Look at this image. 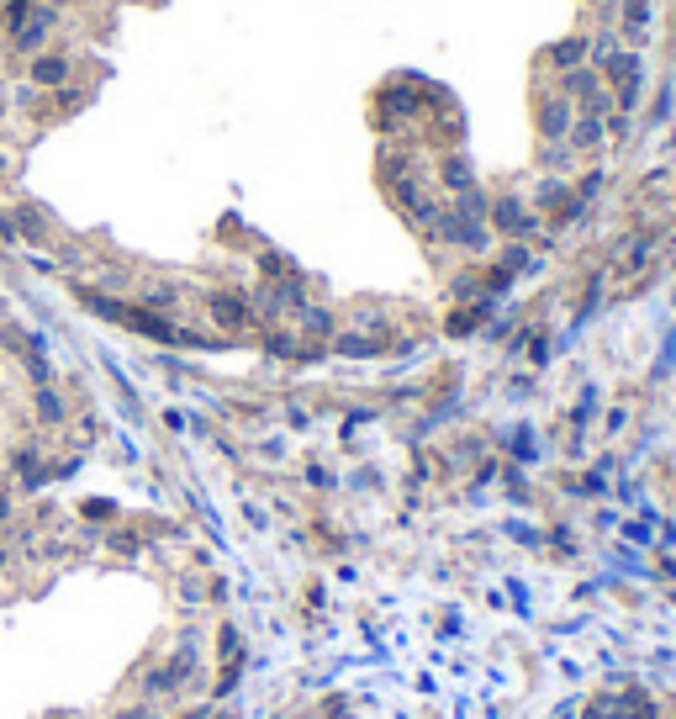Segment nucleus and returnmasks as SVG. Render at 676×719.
<instances>
[{"label":"nucleus","mask_w":676,"mask_h":719,"mask_svg":"<svg viewBox=\"0 0 676 719\" xmlns=\"http://www.w3.org/2000/svg\"><path fill=\"white\" fill-rule=\"evenodd\" d=\"M206 312H212L217 328H228V334L254 328V307H249V297H238V291H217V297H206Z\"/></svg>","instance_id":"nucleus-1"},{"label":"nucleus","mask_w":676,"mask_h":719,"mask_svg":"<svg viewBox=\"0 0 676 719\" xmlns=\"http://www.w3.org/2000/svg\"><path fill=\"white\" fill-rule=\"evenodd\" d=\"M32 408H37V418H43V423H64V418H69L64 397L53 392V386H37V392H32Z\"/></svg>","instance_id":"nucleus-2"},{"label":"nucleus","mask_w":676,"mask_h":719,"mask_svg":"<svg viewBox=\"0 0 676 719\" xmlns=\"http://www.w3.org/2000/svg\"><path fill=\"white\" fill-rule=\"evenodd\" d=\"M32 80H37V85H64V80H69V59H64V53H48V59H37Z\"/></svg>","instance_id":"nucleus-3"},{"label":"nucleus","mask_w":676,"mask_h":719,"mask_svg":"<svg viewBox=\"0 0 676 719\" xmlns=\"http://www.w3.org/2000/svg\"><path fill=\"white\" fill-rule=\"evenodd\" d=\"M597 138H603V127H597V117H587V122H576L571 149H597Z\"/></svg>","instance_id":"nucleus-4"},{"label":"nucleus","mask_w":676,"mask_h":719,"mask_svg":"<svg viewBox=\"0 0 676 719\" xmlns=\"http://www.w3.org/2000/svg\"><path fill=\"white\" fill-rule=\"evenodd\" d=\"M581 48H587V43H560L555 59H560V64H581Z\"/></svg>","instance_id":"nucleus-5"},{"label":"nucleus","mask_w":676,"mask_h":719,"mask_svg":"<svg viewBox=\"0 0 676 719\" xmlns=\"http://www.w3.org/2000/svg\"><path fill=\"white\" fill-rule=\"evenodd\" d=\"M111 513H117L111 503H85V519H111Z\"/></svg>","instance_id":"nucleus-6"},{"label":"nucleus","mask_w":676,"mask_h":719,"mask_svg":"<svg viewBox=\"0 0 676 719\" xmlns=\"http://www.w3.org/2000/svg\"><path fill=\"white\" fill-rule=\"evenodd\" d=\"M11 513H16V497H11V492H0V524H6Z\"/></svg>","instance_id":"nucleus-7"},{"label":"nucleus","mask_w":676,"mask_h":719,"mask_svg":"<svg viewBox=\"0 0 676 719\" xmlns=\"http://www.w3.org/2000/svg\"><path fill=\"white\" fill-rule=\"evenodd\" d=\"M0 170H6V164H0Z\"/></svg>","instance_id":"nucleus-8"}]
</instances>
